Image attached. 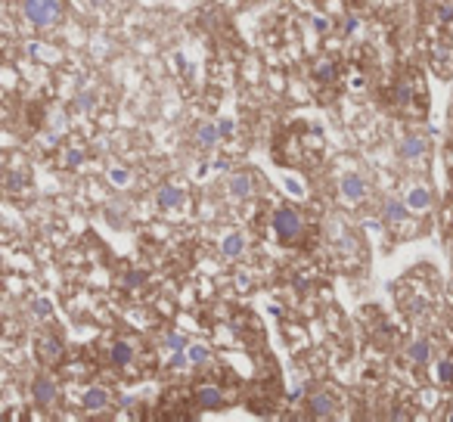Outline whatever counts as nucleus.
<instances>
[{
    "label": "nucleus",
    "mask_w": 453,
    "mask_h": 422,
    "mask_svg": "<svg viewBox=\"0 0 453 422\" xmlns=\"http://www.w3.org/2000/svg\"><path fill=\"white\" fill-rule=\"evenodd\" d=\"M22 16L38 29L59 22V0H22Z\"/></svg>",
    "instance_id": "nucleus-1"
},
{
    "label": "nucleus",
    "mask_w": 453,
    "mask_h": 422,
    "mask_svg": "<svg viewBox=\"0 0 453 422\" xmlns=\"http://www.w3.org/2000/svg\"><path fill=\"white\" fill-rule=\"evenodd\" d=\"M304 224H302V214L295 209H279L273 214V233H277L279 243H295L302 236Z\"/></svg>",
    "instance_id": "nucleus-2"
},
{
    "label": "nucleus",
    "mask_w": 453,
    "mask_h": 422,
    "mask_svg": "<svg viewBox=\"0 0 453 422\" xmlns=\"http://www.w3.org/2000/svg\"><path fill=\"white\" fill-rule=\"evenodd\" d=\"M35 354H38V360H41V364L56 366V364H63V357H65V348H63V341H59L56 336H50V332H44V336L38 339V345H35Z\"/></svg>",
    "instance_id": "nucleus-3"
},
{
    "label": "nucleus",
    "mask_w": 453,
    "mask_h": 422,
    "mask_svg": "<svg viewBox=\"0 0 453 422\" xmlns=\"http://www.w3.org/2000/svg\"><path fill=\"white\" fill-rule=\"evenodd\" d=\"M429 59L435 65V72L441 78H450L453 75V44L447 41H435L429 47Z\"/></svg>",
    "instance_id": "nucleus-4"
},
{
    "label": "nucleus",
    "mask_w": 453,
    "mask_h": 422,
    "mask_svg": "<svg viewBox=\"0 0 453 422\" xmlns=\"http://www.w3.org/2000/svg\"><path fill=\"white\" fill-rule=\"evenodd\" d=\"M81 404H84V410H90V413H99V410H109L112 407V394H109V388H88L84 391V398H81Z\"/></svg>",
    "instance_id": "nucleus-5"
},
{
    "label": "nucleus",
    "mask_w": 453,
    "mask_h": 422,
    "mask_svg": "<svg viewBox=\"0 0 453 422\" xmlns=\"http://www.w3.org/2000/svg\"><path fill=\"white\" fill-rule=\"evenodd\" d=\"M196 407L202 410H221L224 407V391L215 385H199L196 388Z\"/></svg>",
    "instance_id": "nucleus-6"
},
{
    "label": "nucleus",
    "mask_w": 453,
    "mask_h": 422,
    "mask_svg": "<svg viewBox=\"0 0 453 422\" xmlns=\"http://www.w3.org/2000/svg\"><path fill=\"white\" fill-rule=\"evenodd\" d=\"M342 196L348 199V202H363L366 184H363L361 174H345V177H342Z\"/></svg>",
    "instance_id": "nucleus-7"
},
{
    "label": "nucleus",
    "mask_w": 453,
    "mask_h": 422,
    "mask_svg": "<svg viewBox=\"0 0 453 422\" xmlns=\"http://www.w3.org/2000/svg\"><path fill=\"white\" fill-rule=\"evenodd\" d=\"M404 202H407V209L410 211H416V214H425L431 209V193L425 190V186H410V193H407V199H404Z\"/></svg>",
    "instance_id": "nucleus-8"
},
{
    "label": "nucleus",
    "mask_w": 453,
    "mask_h": 422,
    "mask_svg": "<svg viewBox=\"0 0 453 422\" xmlns=\"http://www.w3.org/2000/svg\"><path fill=\"white\" fill-rule=\"evenodd\" d=\"M31 394H35L38 407H53L56 404V385H53L50 379H35V385H31Z\"/></svg>",
    "instance_id": "nucleus-9"
},
{
    "label": "nucleus",
    "mask_w": 453,
    "mask_h": 422,
    "mask_svg": "<svg viewBox=\"0 0 453 422\" xmlns=\"http://www.w3.org/2000/svg\"><path fill=\"white\" fill-rule=\"evenodd\" d=\"M226 190H230V196H236V199H249L252 193H255V177H252V174H245V171L242 174H233Z\"/></svg>",
    "instance_id": "nucleus-10"
},
{
    "label": "nucleus",
    "mask_w": 453,
    "mask_h": 422,
    "mask_svg": "<svg viewBox=\"0 0 453 422\" xmlns=\"http://www.w3.org/2000/svg\"><path fill=\"white\" fill-rule=\"evenodd\" d=\"M425 149H429V146H425V140L413 133V137L404 140V143H401V149H397V152H401V159H404V162H416V159H422V156H425Z\"/></svg>",
    "instance_id": "nucleus-11"
},
{
    "label": "nucleus",
    "mask_w": 453,
    "mask_h": 422,
    "mask_svg": "<svg viewBox=\"0 0 453 422\" xmlns=\"http://www.w3.org/2000/svg\"><path fill=\"white\" fill-rule=\"evenodd\" d=\"M311 413L314 416H332L336 413V398L332 394H314L311 398Z\"/></svg>",
    "instance_id": "nucleus-12"
},
{
    "label": "nucleus",
    "mask_w": 453,
    "mask_h": 422,
    "mask_svg": "<svg viewBox=\"0 0 453 422\" xmlns=\"http://www.w3.org/2000/svg\"><path fill=\"white\" fill-rule=\"evenodd\" d=\"M158 205L162 209H177V205H183V190H177V186H162L158 190Z\"/></svg>",
    "instance_id": "nucleus-13"
},
{
    "label": "nucleus",
    "mask_w": 453,
    "mask_h": 422,
    "mask_svg": "<svg viewBox=\"0 0 453 422\" xmlns=\"http://www.w3.org/2000/svg\"><path fill=\"white\" fill-rule=\"evenodd\" d=\"M336 78H338V69H336L332 59H323V63L314 69V81L317 84H336Z\"/></svg>",
    "instance_id": "nucleus-14"
},
{
    "label": "nucleus",
    "mask_w": 453,
    "mask_h": 422,
    "mask_svg": "<svg viewBox=\"0 0 453 422\" xmlns=\"http://www.w3.org/2000/svg\"><path fill=\"white\" fill-rule=\"evenodd\" d=\"M131 360H134V345H131V341H115V345H112V364L124 366V364H131Z\"/></svg>",
    "instance_id": "nucleus-15"
},
{
    "label": "nucleus",
    "mask_w": 453,
    "mask_h": 422,
    "mask_svg": "<svg viewBox=\"0 0 453 422\" xmlns=\"http://www.w3.org/2000/svg\"><path fill=\"white\" fill-rule=\"evenodd\" d=\"M217 137H221V127H215V124H202L199 127V146H202V149H211V146L217 143Z\"/></svg>",
    "instance_id": "nucleus-16"
},
{
    "label": "nucleus",
    "mask_w": 453,
    "mask_h": 422,
    "mask_svg": "<svg viewBox=\"0 0 453 422\" xmlns=\"http://www.w3.org/2000/svg\"><path fill=\"white\" fill-rule=\"evenodd\" d=\"M245 249V243H242V236L239 233H230V236L221 243V252H224V258H236L239 252Z\"/></svg>",
    "instance_id": "nucleus-17"
},
{
    "label": "nucleus",
    "mask_w": 453,
    "mask_h": 422,
    "mask_svg": "<svg viewBox=\"0 0 453 422\" xmlns=\"http://www.w3.org/2000/svg\"><path fill=\"white\" fill-rule=\"evenodd\" d=\"M407 202H388L385 205V220H388V224H401L404 218H407Z\"/></svg>",
    "instance_id": "nucleus-18"
},
{
    "label": "nucleus",
    "mask_w": 453,
    "mask_h": 422,
    "mask_svg": "<svg viewBox=\"0 0 453 422\" xmlns=\"http://www.w3.org/2000/svg\"><path fill=\"white\" fill-rule=\"evenodd\" d=\"M407 354L413 364H425V360H429V341H413Z\"/></svg>",
    "instance_id": "nucleus-19"
},
{
    "label": "nucleus",
    "mask_w": 453,
    "mask_h": 422,
    "mask_svg": "<svg viewBox=\"0 0 453 422\" xmlns=\"http://www.w3.org/2000/svg\"><path fill=\"white\" fill-rule=\"evenodd\" d=\"M208 357H211L208 348H202V345H192V348H190V364L205 366V364H208Z\"/></svg>",
    "instance_id": "nucleus-20"
},
{
    "label": "nucleus",
    "mask_w": 453,
    "mask_h": 422,
    "mask_svg": "<svg viewBox=\"0 0 453 422\" xmlns=\"http://www.w3.org/2000/svg\"><path fill=\"white\" fill-rule=\"evenodd\" d=\"M25 174H13V171H6V193H19L22 190V184H25Z\"/></svg>",
    "instance_id": "nucleus-21"
},
{
    "label": "nucleus",
    "mask_w": 453,
    "mask_h": 422,
    "mask_svg": "<svg viewBox=\"0 0 453 422\" xmlns=\"http://www.w3.org/2000/svg\"><path fill=\"white\" fill-rule=\"evenodd\" d=\"M438 376H441L444 385H453V364H447V360H444V364L438 366Z\"/></svg>",
    "instance_id": "nucleus-22"
},
{
    "label": "nucleus",
    "mask_w": 453,
    "mask_h": 422,
    "mask_svg": "<svg viewBox=\"0 0 453 422\" xmlns=\"http://www.w3.org/2000/svg\"><path fill=\"white\" fill-rule=\"evenodd\" d=\"M109 177L115 180V186H124V184H128V171H122V168H112Z\"/></svg>",
    "instance_id": "nucleus-23"
},
{
    "label": "nucleus",
    "mask_w": 453,
    "mask_h": 422,
    "mask_svg": "<svg viewBox=\"0 0 453 422\" xmlns=\"http://www.w3.org/2000/svg\"><path fill=\"white\" fill-rule=\"evenodd\" d=\"M35 314H38V317H47V314H50V305H47V301H38V305H35Z\"/></svg>",
    "instance_id": "nucleus-24"
},
{
    "label": "nucleus",
    "mask_w": 453,
    "mask_h": 422,
    "mask_svg": "<svg viewBox=\"0 0 453 422\" xmlns=\"http://www.w3.org/2000/svg\"><path fill=\"white\" fill-rule=\"evenodd\" d=\"M168 345H171V348H183L186 341H183V336H174V332H171V336H168Z\"/></svg>",
    "instance_id": "nucleus-25"
},
{
    "label": "nucleus",
    "mask_w": 453,
    "mask_h": 422,
    "mask_svg": "<svg viewBox=\"0 0 453 422\" xmlns=\"http://www.w3.org/2000/svg\"><path fill=\"white\" fill-rule=\"evenodd\" d=\"M124 279H128V286H137L140 279H146V273H128V277H124Z\"/></svg>",
    "instance_id": "nucleus-26"
},
{
    "label": "nucleus",
    "mask_w": 453,
    "mask_h": 422,
    "mask_svg": "<svg viewBox=\"0 0 453 422\" xmlns=\"http://www.w3.org/2000/svg\"><path fill=\"white\" fill-rule=\"evenodd\" d=\"M314 29L317 31H326V29H329V22H326V19H314Z\"/></svg>",
    "instance_id": "nucleus-27"
},
{
    "label": "nucleus",
    "mask_w": 453,
    "mask_h": 422,
    "mask_svg": "<svg viewBox=\"0 0 453 422\" xmlns=\"http://www.w3.org/2000/svg\"><path fill=\"white\" fill-rule=\"evenodd\" d=\"M217 127H221V137H226V133L233 131V122H221V124H217Z\"/></svg>",
    "instance_id": "nucleus-28"
},
{
    "label": "nucleus",
    "mask_w": 453,
    "mask_h": 422,
    "mask_svg": "<svg viewBox=\"0 0 453 422\" xmlns=\"http://www.w3.org/2000/svg\"><path fill=\"white\" fill-rule=\"evenodd\" d=\"M90 3H93V6H99V3H106V0H90Z\"/></svg>",
    "instance_id": "nucleus-29"
}]
</instances>
